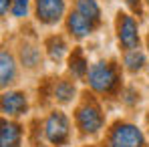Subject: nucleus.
<instances>
[{
	"mask_svg": "<svg viewBox=\"0 0 149 147\" xmlns=\"http://www.w3.org/2000/svg\"><path fill=\"white\" fill-rule=\"evenodd\" d=\"M89 85L97 93H111L117 85V73L109 63H97L89 69Z\"/></svg>",
	"mask_w": 149,
	"mask_h": 147,
	"instance_id": "obj_1",
	"label": "nucleus"
},
{
	"mask_svg": "<svg viewBox=\"0 0 149 147\" xmlns=\"http://www.w3.org/2000/svg\"><path fill=\"white\" fill-rule=\"evenodd\" d=\"M71 133V125H69V117L61 111L50 113L47 123H45V137L49 139L52 145H65Z\"/></svg>",
	"mask_w": 149,
	"mask_h": 147,
	"instance_id": "obj_2",
	"label": "nucleus"
},
{
	"mask_svg": "<svg viewBox=\"0 0 149 147\" xmlns=\"http://www.w3.org/2000/svg\"><path fill=\"white\" fill-rule=\"evenodd\" d=\"M143 133L129 123H119L111 135H109V147H143Z\"/></svg>",
	"mask_w": 149,
	"mask_h": 147,
	"instance_id": "obj_3",
	"label": "nucleus"
},
{
	"mask_svg": "<svg viewBox=\"0 0 149 147\" xmlns=\"http://www.w3.org/2000/svg\"><path fill=\"white\" fill-rule=\"evenodd\" d=\"M117 36H119L121 47L127 50L139 47V30H137V22L133 20V16L125 12L117 14Z\"/></svg>",
	"mask_w": 149,
	"mask_h": 147,
	"instance_id": "obj_4",
	"label": "nucleus"
},
{
	"mask_svg": "<svg viewBox=\"0 0 149 147\" xmlns=\"http://www.w3.org/2000/svg\"><path fill=\"white\" fill-rule=\"evenodd\" d=\"M77 125L83 133H97L103 127V115L95 103H85L77 109Z\"/></svg>",
	"mask_w": 149,
	"mask_h": 147,
	"instance_id": "obj_5",
	"label": "nucleus"
},
{
	"mask_svg": "<svg viewBox=\"0 0 149 147\" xmlns=\"http://www.w3.org/2000/svg\"><path fill=\"white\" fill-rule=\"evenodd\" d=\"M65 14V0H36V18L45 24H56Z\"/></svg>",
	"mask_w": 149,
	"mask_h": 147,
	"instance_id": "obj_6",
	"label": "nucleus"
},
{
	"mask_svg": "<svg viewBox=\"0 0 149 147\" xmlns=\"http://www.w3.org/2000/svg\"><path fill=\"white\" fill-rule=\"evenodd\" d=\"M0 105H2V113H4V115H8V117L24 115V113H26V107H28L26 97L22 95V93H18V91H6V93L2 95Z\"/></svg>",
	"mask_w": 149,
	"mask_h": 147,
	"instance_id": "obj_7",
	"label": "nucleus"
},
{
	"mask_svg": "<svg viewBox=\"0 0 149 147\" xmlns=\"http://www.w3.org/2000/svg\"><path fill=\"white\" fill-rule=\"evenodd\" d=\"M67 26H69L71 34L77 36V38H85V36H89V34L93 32V22H91L87 16H83L79 10L69 14V18H67Z\"/></svg>",
	"mask_w": 149,
	"mask_h": 147,
	"instance_id": "obj_8",
	"label": "nucleus"
},
{
	"mask_svg": "<svg viewBox=\"0 0 149 147\" xmlns=\"http://www.w3.org/2000/svg\"><path fill=\"white\" fill-rule=\"evenodd\" d=\"M20 137H22V129L16 123L2 121L0 129V147H18L20 145Z\"/></svg>",
	"mask_w": 149,
	"mask_h": 147,
	"instance_id": "obj_9",
	"label": "nucleus"
},
{
	"mask_svg": "<svg viewBox=\"0 0 149 147\" xmlns=\"http://www.w3.org/2000/svg\"><path fill=\"white\" fill-rule=\"evenodd\" d=\"M14 77H16V65H14V59L6 52V50H2V54H0V83H2V87H6V85H10L12 81H14Z\"/></svg>",
	"mask_w": 149,
	"mask_h": 147,
	"instance_id": "obj_10",
	"label": "nucleus"
},
{
	"mask_svg": "<svg viewBox=\"0 0 149 147\" xmlns=\"http://www.w3.org/2000/svg\"><path fill=\"white\" fill-rule=\"evenodd\" d=\"M77 10L87 16L91 22H99L101 20V8L97 0H77Z\"/></svg>",
	"mask_w": 149,
	"mask_h": 147,
	"instance_id": "obj_11",
	"label": "nucleus"
},
{
	"mask_svg": "<svg viewBox=\"0 0 149 147\" xmlns=\"http://www.w3.org/2000/svg\"><path fill=\"white\" fill-rule=\"evenodd\" d=\"M69 69H71V73L77 79H83L85 75L89 73V65H87V61H85V56H83L81 50H74L73 52V56L69 61Z\"/></svg>",
	"mask_w": 149,
	"mask_h": 147,
	"instance_id": "obj_12",
	"label": "nucleus"
},
{
	"mask_svg": "<svg viewBox=\"0 0 149 147\" xmlns=\"http://www.w3.org/2000/svg\"><path fill=\"white\" fill-rule=\"evenodd\" d=\"M123 63H125V67H127V71L137 73V71L143 69V65H145V56H143V52H141L139 49H133V50H127Z\"/></svg>",
	"mask_w": 149,
	"mask_h": 147,
	"instance_id": "obj_13",
	"label": "nucleus"
},
{
	"mask_svg": "<svg viewBox=\"0 0 149 147\" xmlns=\"http://www.w3.org/2000/svg\"><path fill=\"white\" fill-rule=\"evenodd\" d=\"M47 49H49V56L58 63V61H63V56L67 52V45L61 36H50L49 42H47Z\"/></svg>",
	"mask_w": 149,
	"mask_h": 147,
	"instance_id": "obj_14",
	"label": "nucleus"
},
{
	"mask_svg": "<svg viewBox=\"0 0 149 147\" xmlns=\"http://www.w3.org/2000/svg\"><path fill=\"white\" fill-rule=\"evenodd\" d=\"M54 97L58 99L61 103H69V101H73V97H74V85H73V83H69V81H61V83H56Z\"/></svg>",
	"mask_w": 149,
	"mask_h": 147,
	"instance_id": "obj_15",
	"label": "nucleus"
},
{
	"mask_svg": "<svg viewBox=\"0 0 149 147\" xmlns=\"http://www.w3.org/2000/svg\"><path fill=\"white\" fill-rule=\"evenodd\" d=\"M20 59H22V65H26V67H36L40 61V52H38V49L26 45L20 49Z\"/></svg>",
	"mask_w": 149,
	"mask_h": 147,
	"instance_id": "obj_16",
	"label": "nucleus"
},
{
	"mask_svg": "<svg viewBox=\"0 0 149 147\" xmlns=\"http://www.w3.org/2000/svg\"><path fill=\"white\" fill-rule=\"evenodd\" d=\"M10 10H12V14H14L16 18L26 16V12H28V0H12Z\"/></svg>",
	"mask_w": 149,
	"mask_h": 147,
	"instance_id": "obj_17",
	"label": "nucleus"
},
{
	"mask_svg": "<svg viewBox=\"0 0 149 147\" xmlns=\"http://www.w3.org/2000/svg\"><path fill=\"white\" fill-rule=\"evenodd\" d=\"M127 4L131 6L133 12H137V14L141 12V0H127Z\"/></svg>",
	"mask_w": 149,
	"mask_h": 147,
	"instance_id": "obj_18",
	"label": "nucleus"
},
{
	"mask_svg": "<svg viewBox=\"0 0 149 147\" xmlns=\"http://www.w3.org/2000/svg\"><path fill=\"white\" fill-rule=\"evenodd\" d=\"M8 6H12V0H0V10H2V14L8 12Z\"/></svg>",
	"mask_w": 149,
	"mask_h": 147,
	"instance_id": "obj_19",
	"label": "nucleus"
},
{
	"mask_svg": "<svg viewBox=\"0 0 149 147\" xmlns=\"http://www.w3.org/2000/svg\"><path fill=\"white\" fill-rule=\"evenodd\" d=\"M147 45H149V38H147Z\"/></svg>",
	"mask_w": 149,
	"mask_h": 147,
	"instance_id": "obj_20",
	"label": "nucleus"
},
{
	"mask_svg": "<svg viewBox=\"0 0 149 147\" xmlns=\"http://www.w3.org/2000/svg\"><path fill=\"white\" fill-rule=\"evenodd\" d=\"M147 2H149V0H147Z\"/></svg>",
	"mask_w": 149,
	"mask_h": 147,
	"instance_id": "obj_21",
	"label": "nucleus"
}]
</instances>
